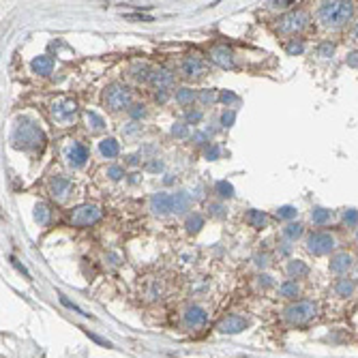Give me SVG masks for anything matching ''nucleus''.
Instances as JSON below:
<instances>
[{
  "instance_id": "nucleus-1",
  "label": "nucleus",
  "mask_w": 358,
  "mask_h": 358,
  "mask_svg": "<svg viewBox=\"0 0 358 358\" xmlns=\"http://www.w3.org/2000/svg\"><path fill=\"white\" fill-rule=\"evenodd\" d=\"M352 13H354L352 2H322L317 15L330 28H339V26H343L352 17Z\"/></svg>"
},
{
  "instance_id": "nucleus-2",
  "label": "nucleus",
  "mask_w": 358,
  "mask_h": 358,
  "mask_svg": "<svg viewBox=\"0 0 358 358\" xmlns=\"http://www.w3.org/2000/svg\"><path fill=\"white\" fill-rule=\"evenodd\" d=\"M317 313V307L311 301H301L292 307L285 309V320L292 322V324H305L309 320H313Z\"/></svg>"
},
{
  "instance_id": "nucleus-3",
  "label": "nucleus",
  "mask_w": 358,
  "mask_h": 358,
  "mask_svg": "<svg viewBox=\"0 0 358 358\" xmlns=\"http://www.w3.org/2000/svg\"><path fill=\"white\" fill-rule=\"evenodd\" d=\"M103 103L109 107V109H122L131 103V95L125 86L120 84H112L107 90H105V97H103Z\"/></svg>"
},
{
  "instance_id": "nucleus-4",
  "label": "nucleus",
  "mask_w": 358,
  "mask_h": 358,
  "mask_svg": "<svg viewBox=\"0 0 358 358\" xmlns=\"http://www.w3.org/2000/svg\"><path fill=\"white\" fill-rule=\"evenodd\" d=\"M75 112H77V105H75V101H71V99H60L51 105V116H54L58 122H62V125L73 120Z\"/></svg>"
},
{
  "instance_id": "nucleus-5",
  "label": "nucleus",
  "mask_w": 358,
  "mask_h": 358,
  "mask_svg": "<svg viewBox=\"0 0 358 358\" xmlns=\"http://www.w3.org/2000/svg\"><path fill=\"white\" fill-rule=\"evenodd\" d=\"M309 251L315 253V256H324V253H330L335 247V240L330 234H324V232H315L309 236Z\"/></svg>"
},
{
  "instance_id": "nucleus-6",
  "label": "nucleus",
  "mask_w": 358,
  "mask_h": 358,
  "mask_svg": "<svg viewBox=\"0 0 358 358\" xmlns=\"http://www.w3.org/2000/svg\"><path fill=\"white\" fill-rule=\"evenodd\" d=\"M307 13L303 11H294V13H288L279 19V30L281 32H298L307 26Z\"/></svg>"
},
{
  "instance_id": "nucleus-7",
  "label": "nucleus",
  "mask_w": 358,
  "mask_h": 358,
  "mask_svg": "<svg viewBox=\"0 0 358 358\" xmlns=\"http://www.w3.org/2000/svg\"><path fill=\"white\" fill-rule=\"evenodd\" d=\"M101 219V210L97 206H80L75 208L73 214H71V223L73 225H90L95 223V221Z\"/></svg>"
},
{
  "instance_id": "nucleus-8",
  "label": "nucleus",
  "mask_w": 358,
  "mask_h": 358,
  "mask_svg": "<svg viewBox=\"0 0 358 358\" xmlns=\"http://www.w3.org/2000/svg\"><path fill=\"white\" fill-rule=\"evenodd\" d=\"M182 73L187 77H200L206 73V62L198 56H189L182 60Z\"/></svg>"
},
{
  "instance_id": "nucleus-9",
  "label": "nucleus",
  "mask_w": 358,
  "mask_h": 358,
  "mask_svg": "<svg viewBox=\"0 0 358 358\" xmlns=\"http://www.w3.org/2000/svg\"><path fill=\"white\" fill-rule=\"evenodd\" d=\"M245 326H247L245 317H240V315H227L225 320L219 324V330H221V333H227V335H236V333H240V330H245Z\"/></svg>"
},
{
  "instance_id": "nucleus-10",
  "label": "nucleus",
  "mask_w": 358,
  "mask_h": 358,
  "mask_svg": "<svg viewBox=\"0 0 358 358\" xmlns=\"http://www.w3.org/2000/svg\"><path fill=\"white\" fill-rule=\"evenodd\" d=\"M19 133H22V146H37L41 144L43 135L39 129H35L32 125H22L19 127Z\"/></svg>"
},
{
  "instance_id": "nucleus-11",
  "label": "nucleus",
  "mask_w": 358,
  "mask_h": 358,
  "mask_svg": "<svg viewBox=\"0 0 358 358\" xmlns=\"http://www.w3.org/2000/svg\"><path fill=\"white\" fill-rule=\"evenodd\" d=\"M206 317L208 315L202 307H189L185 313V322H187V326H191V328H200L206 324Z\"/></svg>"
},
{
  "instance_id": "nucleus-12",
  "label": "nucleus",
  "mask_w": 358,
  "mask_h": 358,
  "mask_svg": "<svg viewBox=\"0 0 358 358\" xmlns=\"http://www.w3.org/2000/svg\"><path fill=\"white\" fill-rule=\"evenodd\" d=\"M153 208L157 212H170L174 210V195H165V193H159L153 198Z\"/></svg>"
},
{
  "instance_id": "nucleus-13",
  "label": "nucleus",
  "mask_w": 358,
  "mask_h": 358,
  "mask_svg": "<svg viewBox=\"0 0 358 358\" xmlns=\"http://www.w3.org/2000/svg\"><path fill=\"white\" fill-rule=\"evenodd\" d=\"M86 159H88V151L84 148L82 144H73V148L69 151V163L71 165H75V167H80L86 163Z\"/></svg>"
},
{
  "instance_id": "nucleus-14",
  "label": "nucleus",
  "mask_w": 358,
  "mask_h": 358,
  "mask_svg": "<svg viewBox=\"0 0 358 358\" xmlns=\"http://www.w3.org/2000/svg\"><path fill=\"white\" fill-rule=\"evenodd\" d=\"M210 58L221 67H232V51L227 48H214L210 51Z\"/></svg>"
},
{
  "instance_id": "nucleus-15",
  "label": "nucleus",
  "mask_w": 358,
  "mask_h": 358,
  "mask_svg": "<svg viewBox=\"0 0 358 358\" xmlns=\"http://www.w3.org/2000/svg\"><path fill=\"white\" fill-rule=\"evenodd\" d=\"M350 266H352V257H350L348 253H339V256H335L333 262H330V270L333 272H346Z\"/></svg>"
},
{
  "instance_id": "nucleus-16",
  "label": "nucleus",
  "mask_w": 358,
  "mask_h": 358,
  "mask_svg": "<svg viewBox=\"0 0 358 358\" xmlns=\"http://www.w3.org/2000/svg\"><path fill=\"white\" fill-rule=\"evenodd\" d=\"M69 189H71L69 180H64V178H60V176H56L54 180H51V191H54V198H58V200L67 198Z\"/></svg>"
},
{
  "instance_id": "nucleus-17",
  "label": "nucleus",
  "mask_w": 358,
  "mask_h": 358,
  "mask_svg": "<svg viewBox=\"0 0 358 358\" xmlns=\"http://www.w3.org/2000/svg\"><path fill=\"white\" fill-rule=\"evenodd\" d=\"M51 67H54V62H51L50 56H39V58H35V62H32V69L41 75L51 73Z\"/></svg>"
},
{
  "instance_id": "nucleus-18",
  "label": "nucleus",
  "mask_w": 358,
  "mask_h": 358,
  "mask_svg": "<svg viewBox=\"0 0 358 358\" xmlns=\"http://www.w3.org/2000/svg\"><path fill=\"white\" fill-rule=\"evenodd\" d=\"M151 82L154 84V86L163 88V86H167V84H172V73L170 71H165V69H159V71H154V73L151 75Z\"/></svg>"
},
{
  "instance_id": "nucleus-19",
  "label": "nucleus",
  "mask_w": 358,
  "mask_h": 358,
  "mask_svg": "<svg viewBox=\"0 0 358 358\" xmlns=\"http://www.w3.org/2000/svg\"><path fill=\"white\" fill-rule=\"evenodd\" d=\"M101 153L105 154V157H116V154H118V142L116 140H112V138H107V140H103L101 142Z\"/></svg>"
},
{
  "instance_id": "nucleus-20",
  "label": "nucleus",
  "mask_w": 358,
  "mask_h": 358,
  "mask_svg": "<svg viewBox=\"0 0 358 358\" xmlns=\"http://www.w3.org/2000/svg\"><path fill=\"white\" fill-rule=\"evenodd\" d=\"M335 292L339 296H350L354 292V281H350V279H339L335 285Z\"/></svg>"
},
{
  "instance_id": "nucleus-21",
  "label": "nucleus",
  "mask_w": 358,
  "mask_h": 358,
  "mask_svg": "<svg viewBox=\"0 0 358 358\" xmlns=\"http://www.w3.org/2000/svg\"><path fill=\"white\" fill-rule=\"evenodd\" d=\"M311 219H313V223L324 225L330 221V210H326V208H315L313 214H311Z\"/></svg>"
},
{
  "instance_id": "nucleus-22",
  "label": "nucleus",
  "mask_w": 358,
  "mask_h": 358,
  "mask_svg": "<svg viewBox=\"0 0 358 358\" xmlns=\"http://www.w3.org/2000/svg\"><path fill=\"white\" fill-rule=\"evenodd\" d=\"M301 234H303V225H301V223H290L288 227H283V236L290 238V240L298 238Z\"/></svg>"
},
{
  "instance_id": "nucleus-23",
  "label": "nucleus",
  "mask_w": 358,
  "mask_h": 358,
  "mask_svg": "<svg viewBox=\"0 0 358 358\" xmlns=\"http://www.w3.org/2000/svg\"><path fill=\"white\" fill-rule=\"evenodd\" d=\"M247 219H249V223L251 225H256V227H262L266 223V214L264 212H259V210H249V214H247Z\"/></svg>"
},
{
  "instance_id": "nucleus-24",
  "label": "nucleus",
  "mask_w": 358,
  "mask_h": 358,
  "mask_svg": "<svg viewBox=\"0 0 358 358\" xmlns=\"http://www.w3.org/2000/svg\"><path fill=\"white\" fill-rule=\"evenodd\" d=\"M281 294L288 296V298H294V296L298 294V285H296V281H285V283H281Z\"/></svg>"
},
{
  "instance_id": "nucleus-25",
  "label": "nucleus",
  "mask_w": 358,
  "mask_h": 358,
  "mask_svg": "<svg viewBox=\"0 0 358 358\" xmlns=\"http://www.w3.org/2000/svg\"><path fill=\"white\" fill-rule=\"evenodd\" d=\"M202 225H204V219H202L200 214H193V217H189V219H187V227H189V232H198Z\"/></svg>"
},
{
  "instance_id": "nucleus-26",
  "label": "nucleus",
  "mask_w": 358,
  "mask_h": 358,
  "mask_svg": "<svg viewBox=\"0 0 358 358\" xmlns=\"http://www.w3.org/2000/svg\"><path fill=\"white\" fill-rule=\"evenodd\" d=\"M290 272L296 277H303V275H307V266L303 262H294V264H290Z\"/></svg>"
},
{
  "instance_id": "nucleus-27",
  "label": "nucleus",
  "mask_w": 358,
  "mask_h": 358,
  "mask_svg": "<svg viewBox=\"0 0 358 358\" xmlns=\"http://www.w3.org/2000/svg\"><path fill=\"white\" fill-rule=\"evenodd\" d=\"M217 191L223 195V198H230V195L234 193V189H232V185L230 182H225V180H221V182H217Z\"/></svg>"
},
{
  "instance_id": "nucleus-28",
  "label": "nucleus",
  "mask_w": 358,
  "mask_h": 358,
  "mask_svg": "<svg viewBox=\"0 0 358 358\" xmlns=\"http://www.w3.org/2000/svg\"><path fill=\"white\" fill-rule=\"evenodd\" d=\"M193 90H189V88H182V90H178V95H176V99L180 101V103H189V101H193Z\"/></svg>"
},
{
  "instance_id": "nucleus-29",
  "label": "nucleus",
  "mask_w": 358,
  "mask_h": 358,
  "mask_svg": "<svg viewBox=\"0 0 358 358\" xmlns=\"http://www.w3.org/2000/svg\"><path fill=\"white\" fill-rule=\"evenodd\" d=\"M294 214H296V210L292 206H283L277 210V217H281V219H290V217H294Z\"/></svg>"
},
{
  "instance_id": "nucleus-30",
  "label": "nucleus",
  "mask_w": 358,
  "mask_h": 358,
  "mask_svg": "<svg viewBox=\"0 0 358 358\" xmlns=\"http://www.w3.org/2000/svg\"><path fill=\"white\" fill-rule=\"evenodd\" d=\"M88 122H93V129H95V131H99V129H103V120H101L95 112H88Z\"/></svg>"
},
{
  "instance_id": "nucleus-31",
  "label": "nucleus",
  "mask_w": 358,
  "mask_h": 358,
  "mask_svg": "<svg viewBox=\"0 0 358 358\" xmlns=\"http://www.w3.org/2000/svg\"><path fill=\"white\" fill-rule=\"evenodd\" d=\"M35 217H37V221H41V223H45V221H48V208H45V206H37Z\"/></svg>"
},
{
  "instance_id": "nucleus-32",
  "label": "nucleus",
  "mask_w": 358,
  "mask_h": 358,
  "mask_svg": "<svg viewBox=\"0 0 358 358\" xmlns=\"http://www.w3.org/2000/svg\"><path fill=\"white\" fill-rule=\"evenodd\" d=\"M343 219H346V223L350 225H354L356 221H358V210H348L346 214H343Z\"/></svg>"
},
{
  "instance_id": "nucleus-33",
  "label": "nucleus",
  "mask_w": 358,
  "mask_h": 358,
  "mask_svg": "<svg viewBox=\"0 0 358 358\" xmlns=\"http://www.w3.org/2000/svg\"><path fill=\"white\" fill-rule=\"evenodd\" d=\"M86 335H88L93 341H97V343H99V346H103V348H112V343H109V341H105V339H101V337L93 335V333H90V330H86Z\"/></svg>"
},
{
  "instance_id": "nucleus-34",
  "label": "nucleus",
  "mask_w": 358,
  "mask_h": 358,
  "mask_svg": "<svg viewBox=\"0 0 358 358\" xmlns=\"http://www.w3.org/2000/svg\"><path fill=\"white\" fill-rule=\"evenodd\" d=\"M288 51H290V54H301V51H303V43H290Z\"/></svg>"
},
{
  "instance_id": "nucleus-35",
  "label": "nucleus",
  "mask_w": 358,
  "mask_h": 358,
  "mask_svg": "<svg viewBox=\"0 0 358 358\" xmlns=\"http://www.w3.org/2000/svg\"><path fill=\"white\" fill-rule=\"evenodd\" d=\"M320 54H322V56H326V54H333V45H330V43H324L322 48H320Z\"/></svg>"
},
{
  "instance_id": "nucleus-36",
  "label": "nucleus",
  "mask_w": 358,
  "mask_h": 358,
  "mask_svg": "<svg viewBox=\"0 0 358 358\" xmlns=\"http://www.w3.org/2000/svg\"><path fill=\"white\" fill-rule=\"evenodd\" d=\"M109 176H112V178H120L122 170H120V167H109Z\"/></svg>"
},
{
  "instance_id": "nucleus-37",
  "label": "nucleus",
  "mask_w": 358,
  "mask_h": 358,
  "mask_svg": "<svg viewBox=\"0 0 358 358\" xmlns=\"http://www.w3.org/2000/svg\"><path fill=\"white\" fill-rule=\"evenodd\" d=\"M142 114H144V109H142V105H138V109H133V118H140Z\"/></svg>"
},
{
  "instance_id": "nucleus-38",
  "label": "nucleus",
  "mask_w": 358,
  "mask_h": 358,
  "mask_svg": "<svg viewBox=\"0 0 358 358\" xmlns=\"http://www.w3.org/2000/svg\"><path fill=\"white\" fill-rule=\"evenodd\" d=\"M174 133H176V135H185L187 129H185V127H174Z\"/></svg>"
},
{
  "instance_id": "nucleus-39",
  "label": "nucleus",
  "mask_w": 358,
  "mask_h": 358,
  "mask_svg": "<svg viewBox=\"0 0 358 358\" xmlns=\"http://www.w3.org/2000/svg\"><path fill=\"white\" fill-rule=\"evenodd\" d=\"M232 120H234V114H225V116H223V122H225V125H227V122H232Z\"/></svg>"
},
{
  "instance_id": "nucleus-40",
  "label": "nucleus",
  "mask_w": 358,
  "mask_h": 358,
  "mask_svg": "<svg viewBox=\"0 0 358 358\" xmlns=\"http://www.w3.org/2000/svg\"><path fill=\"white\" fill-rule=\"evenodd\" d=\"M356 35H358V26H356Z\"/></svg>"
}]
</instances>
